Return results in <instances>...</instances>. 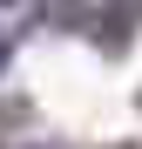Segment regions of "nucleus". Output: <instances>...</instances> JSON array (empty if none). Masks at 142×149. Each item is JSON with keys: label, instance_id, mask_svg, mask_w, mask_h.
Listing matches in <instances>:
<instances>
[{"label": "nucleus", "instance_id": "nucleus-1", "mask_svg": "<svg viewBox=\"0 0 142 149\" xmlns=\"http://www.w3.org/2000/svg\"><path fill=\"white\" fill-rule=\"evenodd\" d=\"M20 7H34L41 20H61V14H75V7H81V0H20Z\"/></svg>", "mask_w": 142, "mask_h": 149}, {"label": "nucleus", "instance_id": "nucleus-2", "mask_svg": "<svg viewBox=\"0 0 142 149\" xmlns=\"http://www.w3.org/2000/svg\"><path fill=\"white\" fill-rule=\"evenodd\" d=\"M0 68H7V34H0Z\"/></svg>", "mask_w": 142, "mask_h": 149}]
</instances>
